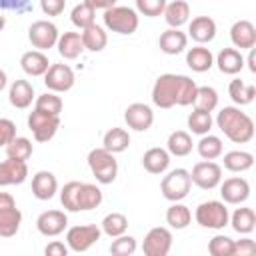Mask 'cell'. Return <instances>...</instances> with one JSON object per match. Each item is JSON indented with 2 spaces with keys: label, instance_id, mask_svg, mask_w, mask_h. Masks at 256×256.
Wrapping results in <instances>:
<instances>
[{
  "label": "cell",
  "instance_id": "6da1fadb",
  "mask_svg": "<svg viewBox=\"0 0 256 256\" xmlns=\"http://www.w3.org/2000/svg\"><path fill=\"white\" fill-rule=\"evenodd\" d=\"M196 82L184 74H160L152 86V102L158 108L190 106L196 96Z\"/></svg>",
  "mask_w": 256,
  "mask_h": 256
},
{
  "label": "cell",
  "instance_id": "7a4b0ae2",
  "mask_svg": "<svg viewBox=\"0 0 256 256\" xmlns=\"http://www.w3.org/2000/svg\"><path fill=\"white\" fill-rule=\"evenodd\" d=\"M102 190L96 184L70 180L60 190V204L68 212H86L102 204Z\"/></svg>",
  "mask_w": 256,
  "mask_h": 256
},
{
  "label": "cell",
  "instance_id": "3957f363",
  "mask_svg": "<svg viewBox=\"0 0 256 256\" xmlns=\"http://www.w3.org/2000/svg\"><path fill=\"white\" fill-rule=\"evenodd\" d=\"M216 126L234 144H246L254 138V120L240 106H224L216 116Z\"/></svg>",
  "mask_w": 256,
  "mask_h": 256
},
{
  "label": "cell",
  "instance_id": "277c9868",
  "mask_svg": "<svg viewBox=\"0 0 256 256\" xmlns=\"http://www.w3.org/2000/svg\"><path fill=\"white\" fill-rule=\"evenodd\" d=\"M88 168L96 182L100 184H112L118 176V162L112 152H108L104 146L92 148L88 152Z\"/></svg>",
  "mask_w": 256,
  "mask_h": 256
},
{
  "label": "cell",
  "instance_id": "5b68a950",
  "mask_svg": "<svg viewBox=\"0 0 256 256\" xmlns=\"http://www.w3.org/2000/svg\"><path fill=\"white\" fill-rule=\"evenodd\" d=\"M104 26L110 30V32H116V34H124V36H130L138 30V12L134 8H128V6H112L108 10H104Z\"/></svg>",
  "mask_w": 256,
  "mask_h": 256
},
{
  "label": "cell",
  "instance_id": "8992f818",
  "mask_svg": "<svg viewBox=\"0 0 256 256\" xmlns=\"http://www.w3.org/2000/svg\"><path fill=\"white\" fill-rule=\"evenodd\" d=\"M194 218H196L198 226H202V228L222 230L224 226H228L230 214H228L226 202H220V200H206V202H202V204L196 206Z\"/></svg>",
  "mask_w": 256,
  "mask_h": 256
},
{
  "label": "cell",
  "instance_id": "52a82bcc",
  "mask_svg": "<svg viewBox=\"0 0 256 256\" xmlns=\"http://www.w3.org/2000/svg\"><path fill=\"white\" fill-rule=\"evenodd\" d=\"M192 188V180H190V172L186 168H174L170 170L162 182H160V192L168 202H180L188 196Z\"/></svg>",
  "mask_w": 256,
  "mask_h": 256
},
{
  "label": "cell",
  "instance_id": "ba28073f",
  "mask_svg": "<svg viewBox=\"0 0 256 256\" xmlns=\"http://www.w3.org/2000/svg\"><path fill=\"white\" fill-rule=\"evenodd\" d=\"M22 212L8 192H0V238H12L20 230Z\"/></svg>",
  "mask_w": 256,
  "mask_h": 256
},
{
  "label": "cell",
  "instance_id": "9c48e42d",
  "mask_svg": "<svg viewBox=\"0 0 256 256\" xmlns=\"http://www.w3.org/2000/svg\"><path fill=\"white\" fill-rule=\"evenodd\" d=\"M26 122H28V128H30L36 142L52 140L54 134L60 128V116H54V114H48V112H42V110H36V108L28 114Z\"/></svg>",
  "mask_w": 256,
  "mask_h": 256
},
{
  "label": "cell",
  "instance_id": "30bf717a",
  "mask_svg": "<svg viewBox=\"0 0 256 256\" xmlns=\"http://www.w3.org/2000/svg\"><path fill=\"white\" fill-rule=\"evenodd\" d=\"M102 236L100 226L96 224H80L66 230V246L72 252H86L90 250Z\"/></svg>",
  "mask_w": 256,
  "mask_h": 256
},
{
  "label": "cell",
  "instance_id": "8fae6325",
  "mask_svg": "<svg viewBox=\"0 0 256 256\" xmlns=\"http://www.w3.org/2000/svg\"><path fill=\"white\" fill-rule=\"evenodd\" d=\"M58 36H60V32H58L56 24L50 22V20H36L28 28V40H30V44L36 50H42V52L54 48L56 42H58Z\"/></svg>",
  "mask_w": 256,
  "mask_h": 256
},
{
  "label": "cell",
  "instance_id": "7c38bea8",
  "mask_svg": "<svg viewBox=\"0 0 256 256\" xmlns=\"http://www.w3.org/2000/svg\"><path fill=\"white\" fill-rule=\"evenodd\" d=\"M190 180L202 190H214L222 182V166L216 164L214 160L196 162L190 172Z\"/></svg>",
  "mask_w": 256,
  "mask_h": 256
},
{
  "label": "cell",
  "instance_id": "4fadbf2b",
  "mask_svg": "<svg viewBox=\"0 0 256 256\" xmlns=\"http://www.w3.org/2000/svg\"><path fill=\"white\" fill-rule=\"evenodd\" d=\"M172 248V232L164 226L150 228L142 242L144 256H168Z\"/></svg>",
  "mask_w": 256,
  "mask_h": 256
},
{
  "label": "cell",
  "instance_id": "5bb4252c",
  "mask_svg": "<svg viewBox=\"0 0 256 256\" xmlns=\"http://www.w3.org/2000/svg\"><path fill=\"white\" fill-rule=\"evenodd\" d=\"M76 82L74 70L68 64H50V68L44 74V84L50 92H68Z\"/></svg>",
  "mask_w": 256,
  "mask_h": 256
},
{
  "label": "cell",
  "instance_id": "9a60e30c",
  "mask_svg": "<svg viewBox=\"0 0 256 256\" xmlns=\"http://www.w3.org/2000/svg\"><path fill=\"white\" fill-rule=\"evenodd\" d=\"M66 226H68V216L62 210H46L36 218V230L46 238L60 236L66 230Z\"/></svg>",
  "mask_w": 256,
  "mask_h": 256
},
{
  "label": "cell",
  "instance_id": "2e32d148",
  "mask_svg": "<svg viewBox=\"0 0 256 256\" xmlns=\"http://www.w3.org/2000/svg\"><path fill=\"white\" fill-rule=\"evenodd\" d=\"M124 122L136 132H146L154 124V112L148 104L134 102L124 110Z\"/></svg>",
  "mask_w": 256,
  "mask_h": 256
},
{
  "label": "cell",
  "instance_id": "e0dca14e",
  "mask_svg": "<svg viewBox=\"0 0 256 256\" xmlns=\"http://www.w3.org/2000/svg\"><path fill=\"white\" fill-rule=\"evenodd\" d=\"M218 186H220V196L226 204H242L250 196V184L246 178H240V176L226 178Z\"/></svg>",
  "mask_w": 256,
  "mask_h": 256
},
{
  "label": "cell",
  "instance_id": "ac0fdd59",
  "mask_svg": "<svg viewBox=\"0 0 256 256\" xmlns=\"http://www.w3.org/2000/svg\"><path fill=\"white\" fill-rule=\"evenodd\" d=\"M230 40L234 48L250 50L256 46V26L250 20H236L230 28Z\"/></svg>",
  "mask_w": 256,
  "mask_h": 256
},
{
  "label": "cell",
  "instance_id": "d6986e66",
  "mask_svg": "<svg viewBox=\"0 0 256 256\" xmlns=\"http://www.w3.org/2000/svg\"><path fill=\"white\" fill-rule=\"evenodd\" d=\"M28 178V166L22 160L6 158L0 162V186H14L22 184Z\"/></svg>",
  "mask_w": 256,
  "mask_h": 256
},
{
  "label": "cell",
  "instance_id": "ffe728a7",
  "mask_svg": "<svg viewBox=\"0 0 256 256\" xmlns=\"http://www.w3.org/2000/svg\"><path fill=\"white\" fill-rule=\"evenodd\" d=\"M58 192V180L48 170H38L32 176V194L36 200H52Z\"/></svg>",
  "mask_w": 256,
  "mask_h": 256
},
{
  "label": "cell",
  "instance_id": "44dd1931",
  "mask_svg": "<svg viewBox=\"0 0 256 256\" xmlns=\"http://www.w3.org/2000/svg\"><path fill=\"white\" fill-rule=\"evenodd\" d=\"M158 46H160V50L164 54L176 56V54H180V52L186 50V46H188V34H184L180 28H168V30H164L160 34Z\"/></svg>",
  "mask_w": 256,
  "mask_h": 256
},
{
  "label": "cell",
  "instance_id": "7402d4cb",
  "mask_svg": "<svg viewBox=\"0 0 256 256\" xmlns=\"http://www.w3.org/2000/svg\"><path fill=\"white\" fill-rule=\"evenodd\" d=\"M188 36L196 44H208L216 36V22L210 16H196L188 26Z\"/></svg>",
  "mask_w": 256,
  "mask_h": 256
},
{
  "label": "cell",
  "instance_id": "603a6c76",
  "mask_svg": "<svg viewBox=\"0 0 256 256\" xmlns=\"http://www.w3.org/2000/svg\"><path fill=\"white\" fill-rule=\"evenodd\" d=\"M186 64L194 72H200V74L202 72H208L214 66V54L204 44H196V46L188 48V52H186Z\"/></svg>",
  "mask_w": 256,
  "mask_h": 256
},
{
  "label": "cell",
  "instance_id": "cb8c5ba5",
  "mask_svg": "<svg viewBox=\"0 0 256 256\" xmlns=\"http://www.w3.org/2000/svg\"><path fill=\"white\" fill-rule=\"evenodd\" d=\"M142 166L146 172L150 174H164L170 166V154L166 148H160V146H154V148H148L142 156Z\"/></svg>",
  "mask_w": 256,
  "mask_h": 256
},
{
  "label": "cell",
  "instance_id": "d4e9b609",
  "mask_svg": "<svg viewBox=\"0 0 256 256\" xmlns=\"http://www.w3.org/2000/svg\"><path fill=\"white\" fill-rule=\"evenodd\" d=\"M8 100L14 108H20V110L28 108L34 100V86L28 80H22V78L14 80L10 84V90H8Z\"/></svg>",
  "mask_w": 256,
  "mask_h": 256
},
{
  "label": "cell",
  "instance_id": "484cf974",
  "mask_svg": "<svg viewBox=\"0 0 256 256\" xmlns=\"http://www.w3.org/2000/svg\"><path fill=\"white\" fill-rule=\"evenodd\" d=\"M20 66L28 76H44L50 68V60L42 50H28L22 54Z\"/></svg>",
  "mask_w": 256,
  "mask_h": 256
},
{
  "label": "cell",
  "instance_id": "4316f807",
  "mask_svg": "<svg viewBox=\"0 0 256 256\" xmlns=\"http://www.w3.org/2000/svg\"><path fill=\"white\" fill-rule=\"evenodd\" d=\"M56 48H58V54L64 60H76L84 52V44H82L80 32H64V34H60L58 42H56Z\"/></svg>",
  "mask_w": 256,
  "mask_h": 256
},
{
  "label": "cell",
  "instance_id": "83f0119b",
  "mask_svg": "<svg viewBox=\"0 0 256 256\" xmlns=\"http://www.w3.org/2000/svg\"><path fill=\"white\" fill-rule=\"evenodd\" d=\"M216 66L222 74L234 76L244 68V56L236 48H222L216 56Z\"/></svg>",
  "mask_w": 256,
  "mask_h": 256
},
{
  "label": "cell",
  "instance_id": "f1b7e54d",
  "mask_svg": "<svg viewBox=\"0 0 256 256\" xmlns=\"http://www.w3.org/2000/svg\"><path fill=\"white\" fill-rule=\"evenodd\" d=\"M80 38H82V44H84V50L88 52H102L108 44V34L102 26H98L96 22L86 26L82 32H80Z\"/></svg>",
  "mask_w": 256,
  "mask_h": 256
},
{
  "label": "cell",
  "instance_id": "f546056e",
  "mask_svg": "<svg viewBox=\"0 0 256 256\" xmlns=\"http://www.w3.org/2000/svg\"><path fill=\"white\" fill-rule=\"evenodd\" d=\"M162 16L170 28H180L190 20V4L186 0H174L166 4Z\"/></svg>",
  "mask_w": 256,
  "mask_h": 256
},
{
  "label": "cell",
  "instance_id": "4dcf8cb0",
  "mask_svg": "<svg viewBox=\"0 0 256 256\" xmlns=\"http://www.w3.org/2000/svg\"><path fill=\"white\" fill-rule=\"evenodd\" d=\"M228 94H230V98H232V102L236 106H246V104H252L254 102V98H256V86L254 84H246L240 78H234L228 84Z\"/></svg>",
  "mask_w": 256,
  "mask_h": 256
},
{
  "label": "cell",
  "instance_id": "1f68e13d",
  "mask_svg": "<svg viewBox=\"0 0 256 256\" xmlns=\"http://www.w3.org/2000/svg\"><path fill=\"white\" fill-rule=\"evenodd\" d=\"M192 148H194L192 136L184 130H174L166 140V150L170 156H178V158L188 156L192 152Z\"/></svg>",
  "mask_w": 256,
  "mask_h": 256
},
{
  "label": "cell",
  "instance_id": "d6a6232c",
  "mask_svg": "<svg viewBox=\"0 0 256 256\" xmlns=\"http://www.w3.org/2000/svg\"><path fill=\"white\" fill-rule=\"evenodd\" d=\"M228 224L232 226V230L234 232H238V234H250L254 228H256V214H254V210L252 208H246V206H242V208H236L234 212H232V216H230V220H228Z\"/></svg>",
  "mask_w": 256,
  "mask_h": 256
},
{
  "label": "cell",
  "instance_id": "836d02e7",
  "mask_svg": "<svg viewBox=\"0 0 256 256\" xmlns=\"http://www.w3.org/2000/svg\"><path fill=\"white\" fill-rule=\"evenodd\" d=\"M192 222V212L186 204L182 202H172L170 208L166 210V224L174 230H184Z\"/></svg>",
  "mask_w": 256,
  "mask_h": 256
},
{
  "label": "cell",
  "instance_id": "e575fe53",
  "mask_svg": "<svg viewBox=\"0 0 256 256\" xmlns=\"http://www.w3.org/2000/svg\"><path fill=\"white\" fill-rule=\"evenodd\" d=\"M102 146L112 154H120L130 146V134L124 128H118V126L110 128L102 138Z\"/></svg>",
  "mask_w": 256,
  "mask_h": 256
},
{
  "label": "cell",
  "instance_id": "d590c367",
  "mask_svg": "<svg viewBox=\"0 0 256 256\" xmlns=\"http://www.w3.org/2000/svg\"><path fill=\"white\" fill-rule=\"evenodd\" d=\"M196 150H198V154H200L202 160H216V158L222 156L224 144H222V140H220L218 136H214V134L208 132V134H204V136L198 140Z\"/></svg>",
  "mask_w": 256,
  "mask_h": 256
},
{
  "label": "cell",
  "instance_id": "8d00e7d4",
  "mask_svg": "<svg viewBox=\"0 0 256 256\" xmlns=\"http://www.w3.org/2000/svg\"><path fill=\"white\" fill-rule=\"evenodd\" d=\"M254 166V156L246 150H230L224 154V168L230 172H246Z\"/></svg>",
  "mask_w": 256,
  "mask_h": 256
},
{
  "label": "cell",
  "instance_id": "74e56055",
  "mask_svg": "<svg viewBox=\"0 0 256 256\" xmlns=\"http://www.w3.org/2000/svg\"><path fill=\"white\" fill-rule=\"evenodd\" d=\"M100 230H102V234H106L110 238H116V236H120L128 230V218L122 212H110L102 218Z\"/></svg>",
  "mask_w": 256,
  "mask_h": 256
},
{
  "label": "cell",
  "instance_id": "f35d334b",
  "mask_svg": "<svg viewBox=\"0 0 256 256\" xmlns=\"http://www.w3.org/2000/svg\"><path fill=\"white\" fill-rule=\"evenodd\" d=\"M188 128H190V132L192 134H198V136H204V134H208L210 130H212V124H214V120H212V112H202V110H192L190 114H188Z\"/></svg>",
  "mask_w": 256,
  "mask_h": 256
},
{
  "label": "cell",
  "instance_id": "ab89813d",
  "mask_svg": "<svg viewBox=\"0 0 256 256\" xmlns=\"http://www.w3.org/2000/svg\"><path fill=\"white\" fill-rule=\"evenodd\" d=\"M194 108L202 112H212L218 106V92L212 86H198L194 96Z\"/></svg>",
  "mask_w": 256,
  "mask_h": 256
},
{
  "label": "cell",
  "instance_id": "60d3db41",
  "mask_svg": "<svg viewBox=\"0 0 256 256\" xmlns=\"http://www.w3.org/2000/svg\"><path fill=\"white\" fill-rule=\"evenodd\" d=\"M32 152H34V146H32V142H30L28 138H24V136H16V138L6 146V156H8V158H14V160H22V162H26V160L32 156Z\"/></svg>",
  "mask_w": 256,
  "mask_h": 256
},
{
  "label": "cell",
  "instance_id": "b9f144b4",
  "mask_svg": "<svg viewBox=\"0 0 256 256\" xmlns=\"http://www.w3.org/2000/svg\"><path fill=\"white\" fill-rule=\"evenodd\" d=\"M70 20H72V24H74L76 28L84 30L86 26L94 24V20H96V10L90 8L86 2H80V4H76V6L72 8V12H70Z\"/></svg>",
  "mask_w": 256,
  "mask_h": 256
},
{
  "label": "cell",
  "instance_id": "7bdbcfd3",
  "mask_svg": "<svg viewBox=\"0 0 256 256\" xmlns=\"http://www.w3.org/2000/svg\"><path fill=\"white\" fill-rule=\"evenodd\" d=\"M34 108L42 110V112H48V114H54V116H60V112H62V98L56 92H44V94H40L36 98Z\"/></svg>",
  "mask_w": 256,
  "mask_h": 256
},
{
  "label": "cell",
  "instance_id": "ee69618b",
  "mask_svg": "<svg viewBox=\"0 0 256 256\" xmlns=\"http://www.w3.org/2000/svg\"><path fill=\"white\" fill-rule=\"evenodd\" d=\"M136 252V238L130 234H120L116 238H112L110 244V254L112 256H132Z\"/></svg>",
  "mask_w": 256,
  "mask_h": 256
},
{
  "label": "cell",
  "instance_id": "f6af8a7d",
  "mask_svg": "<svg viewBox=\"0 0 256 256\" xmlns=\"http://www.w3.org/2000/svg\"><path fill=\"white\" fill-rule=\"evenodd\" d=\"M232 250H234V240L224 234H216L208 242V252L212 256H232Z\"/></svg>",
  "mask_w": 256,
  "mask_h": 256
},
{
  "label": "cell",
  "instance_id": "bcb514c9",
  "mask_svg": "<svg viewBox=\"0 0 256 256\" xmlns=\"http://www.w3.org/2000/svg\"><path fill=\"white\" fill-rule=\"evenodd\" d=\"M166 4H168L166 0H136V12L148 18H156V16H162Z\"/></svg>",
  "mask_w": 256,
  "mask_h": 256
},
{
  "label": "cell",
  "instance_id": "7dc6e473",
  "mask_svg": "<svg viewBox=\"0 0 256 256\" xmlns=\"http://www.w3.org/2000/svg\"><path fill=\"white\" fill-rule=\"evenodd\" d=\"M16 138V124L10 118H0V148H6Z\"/></svg>",
  "mask_w": 256,
  "mask_h": 256
},
{
  "label": "cell",
  "instance_id": "c3c4849f",
  "mask_svg": "<svg viewBox=\"0 0 256 256\" xmlns=\"http://www.w3.org/2000/svg\"><path fill=\"white\" fill-rule=\"evenodd\" d=\"M0 10L26 14V12H32V0H0Z\"/></svg>",
  "mask_w": 256,
  "mask_h": 256
},
{
  "label": "cell",
  "instance_id": "681fc988",
  "mask_svg": "<svg viewBox=\"0 0 256 256\" xmlns=\"http://www.w3.org/2000/svg\"><path fill=\"white\" fill-rule=\"evenodd\" d=\"M256 252V242L252 238H240V240H234V250H232V256H248V254H254Z\"/></svg>",
  "mask_w": 256,
  "mask_h": 256
},
{
  "label": "cell",
  "instance_id": "f907efd6",
  "mask_svg": "<svg viewBox=\"0 0 256 256\" xmlns=\"http://www.w3.org/2000/svg\"><path fill=\"white\" fill-rule=\"evenodd\" d=\"M66 8V0H40V10L46 16H60Z\"/></svg>",
  "mask_w": 256,
  "mask_h": 256
},
{
  "label": "cell",
  "instance_id": "816d5d0a",
  "mask_svg": "<svg viewBox=\"0 0 256 256\" xmlns=\"http://www.w3.org/2000/svg\"><path fill=\"white\" fill-rule=\"evenodd\" d=\"M44 254L46 256H66L68 254V246L60 240H52L46 248H44Z\"/></svg>",
  "mask_w": 256,
  "mask_h": 256
},
{
  "label": "cell",
  "instance_id": "f5cc1de1",
  "mask_svg": "<svg viewBox=\"0 0 256 256\" xmlns=\"http://www.w3.org/2000/svg\"><path fill=\"white\" fill-rule=\"evenodd\" d=\"M90 8H94V10H108V8H112V6H116V2L118 0H84Z\"/></svg>",
  "mask_w": 256,
  "mask_h": 256
},
{
  "label": "cell",
  "instance_id": "db71d44e",
  "mask_svg": "<svg viewBox=\"0 0 256 256\" xmlns=\"http://www.w3.org/2000/svg\"><path fill=\"white\" fill-rule=\"evenodd\" d=\"M256 56H254V48H250V54H248V58L244 60V64H248V70L250 72H256Z\"/></svg>",
  "mask_w": 256,
  "mask_h": 256
},
{
  "label": "cell",
  "instance_id": "11a10c76",
  "mask_svg": "<svg viewBox=\"0 0 256 256\" xmlns=\"http://www.w3.org/2000/svg\"><path fill=\"white\" fill-rule=\"evenodd\" d=\"M6 84H8V76H6L4 70H0V92L6 88Z\"/></svg>",
  "mask_w": 256,
  "mask_h": 256
},
{
  "label": "cell",
  "instance_id": "9f6ffc18",
  "mask_svg": "<svg viewBox=\"0 0 256 256\" xmlns=\"http://www.w3.org/2000/svg\"><path fill=\"white\" fill-rule=\"evenodd\" d=\"M4 26H6V16H4L2 12H0V32L4 30Z\"/></svg>",
  "mask_w": 256,
  "mask_h": 256
}]
</instances>
